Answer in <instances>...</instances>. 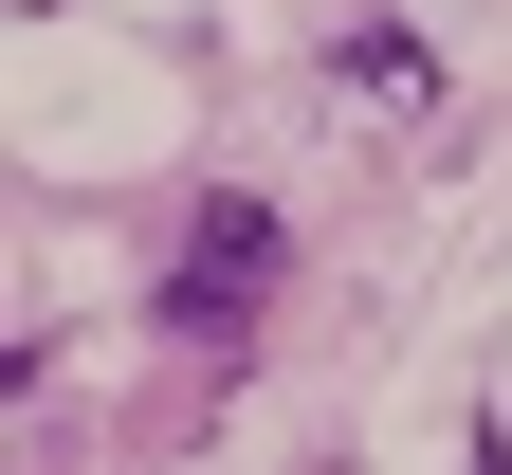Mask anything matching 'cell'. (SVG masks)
Here are the masks:
<instances>
[{
    "label": "cell",
    "mask_w": 512,
    "mask_h": 475,
    "mask_svg": "<svg viewBox=\"0 0 512 475\" xmlns=\"http://www.w3.org/2000/svg\"><path fill=\"white\" fill-rule=\"evenodd\" d=\"M256 293H275V220H256V201H202V238H183V275H165V329L183 348H238Z\"/></svg>",
    "instance_id": "cell-1"
},
{
    "label": "cell",
    "mask_w": 512,
    "mask_h": 475,
    "mask_svg": "<svg viewBox=\"0 0 512 475\" xmlns=\"http://www.w3.org/2000/svg\"><path fill=\"white\" fill-rule=\"evenodd\" d=\"M330 74H348L366 110H439V55H421V37H348V55H330Z\"/></svg>",
    "instance_id": "cell-2"
}]
</instances>
